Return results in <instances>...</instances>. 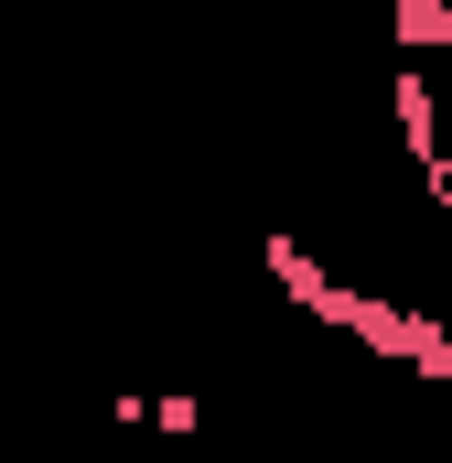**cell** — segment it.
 Returning <instances> with one entry per match:
<instances>
[{"label":"cell","mask_w":452,"mask_h":463,"mask_svg":"<svg viewBox=\"0 0 452 463\" xmlns=\"http://www.w3.org/2000/svg\"><path fill=\"white\" fill-rule=\"evenodd\" d=\"M399 54H452V0H399Z\"/></svg>","instance_id":"1"},{"label":"cell","mask_w":452,"mask_h":463,"mask_svg":"<svg viewBox=\"0 0 452 463\" xmlns=\"http://www.w3.org/2000/svg\"><path fill=\"white\" fill-rule=\"evenodd\" d=\"M151 431H162V442H194V431H205V399H151Z\"/></svg>","instance_id":"2"},{"label":"cell","mask_w":452,"mask_h":463,"mask_svg":"<svg viewBox=\"0 0 452 463\" xmlns=\"http://www.w3.org/2000/svg\"><path fill=\"white\" fill-rule=\"evenodd\" d=\"M410 377H431V388H452V324H442V345L420 355V366H410Z\"/></svg>","instance_id":"3"}]
</instances>
